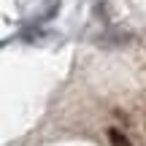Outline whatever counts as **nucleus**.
Listing matches in <instances>:
<instances>
[{"label":"nucleus","mask_w":146,"mask_h":146,"mask_svg":"<svg viewBox=\"0 0 146 146\" xmlns=\"http://www.w3.org/2000/svg\"><path fill=\"white\" fill-rule=\"evenodd\" d=\"M108 141H111V146H133L130 138H127L119 127H111V130H108Z\"/></svg>","instance_id":"f257e3e1"}]
</instances>
